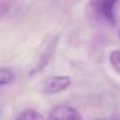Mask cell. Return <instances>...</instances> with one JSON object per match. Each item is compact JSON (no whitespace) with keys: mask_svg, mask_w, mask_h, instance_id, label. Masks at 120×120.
<instances>
[{"mask_svg":"<svg viewBox=\"0 0 120 120\" xmlns=\"http://www.w3.org/2000/svg\"><path fill=\"white\" fill-rule=\"evenodd\" d=\"M119 39H120V30H119Z\"/></svg>","mask_w":120,"mask_h":120,"instance_id":"cell-9","label":"cell"},{"mask_svg":"<svg viewBox=\"0 0 120 120\" xmlns=\"http://www.w3.org/2000/svg\"><path fill=\"white\" fill-rule=\"evenodd\" d=\"M14 78V75L8 69H0V86L9 84Z\"/></svg>","mask_w":120,"mask_h":120,"instance_id":"cell-6","label":"cell"},{"mask_svg":"<svg viewBox=\"0 0 120 120\" xmlns=\"http://www.w3.org/2000/svg\"><path fill=\"white\" fill-rule=\"evenodd\" d=\"M15 120H44V118L40 112H38L35 110H32V109H28V110L22 111L16 117Z\"/></svg>","mask_w":120,"mask_h":120,"instance_id":"cell-5","label":"cell"},{"mask_svg":"<svg viewBox=\"0 0 120 120\" xmlns=\"http://www.w3.org/2000/svg\"><path fill=\"white\" fill-rule=\"evenodd\" d=\"M71 83V79L68 76H55L51 77L44 83V92L48 94L57 93L65 90Z\"/></svg>","mask_w":120,"mask_h":120,"instance_id":"cell-3","label":"cell"},{"mask_svg":"<svg viewBox=\"0 0 120 120\" xmlns=\"http://www.w3.org/2000/svg\"><path fill=\"white\" fill-rule=\"evenodd\" d=\"M9 11V5L7 1L0 0V19H2Z\"/></svg>","mask_w":120,"mask_h":120,"instance_id":"cell-8","label":"cell"},{"mask_svg":"<svg viewBox=\"0 0 120 120\" xmlns=\"http://www.w3.org/2000/svg\"><path fill=\"white\" fill-rule=\"evenodd\" d=\"M118 0H91L90 5L93 12L109 25H116L114 6Z\"/></svg>","mask_w":120,"mask_h":120,"instance_id":"cell-1","label":"cell"},{"mask_svg":"<svg viewBox=\"0 0 120 120\" xmlns=\"http://www.w3.org/2000/svg\"><path fill=\"white\" fill-rule=\"evenodd\" d=\"M56 43H57V38H54L52 40L49 41V43L47 44V47L44 48L43 52L41 54L40 60H39V63L36 64V67L34 68V70L32 71V74H36L41 71L43 68H45V65L48 64V62L50 61V58L52 57V54L55 51V47H56Z\"/></svg>","mask_w":120,"mask_h":120,"instance_id":"cell-4","label":"cell"},{"mask_svg":"<svg viewBox=\"0 0 120 120\" xmlns=\"http://www.w3.org/2000/svg\"><path fill=\"white\" fill-rule=\"evenodd\" d=\"M110 62L112 67L120 74V50H113L110 55Z\"/></svg>","mask_w":120,"mask_h":120,"instance_id":"cell-7","label":"cell"},{"mask_svg":"<svg viewBox=\"0 0 120 120\" xmlns=\"http://www.w3.org/2000/svg\"><path fill=\"white\" fill-rule=\"evenodd\" d=\"M47 120H83L77 110L68 105H58L54 107Z\"/></svg>","mask_w":120,"mask_h":120,"instance_id":"cell-2","label":"cell"}]
</instances>
